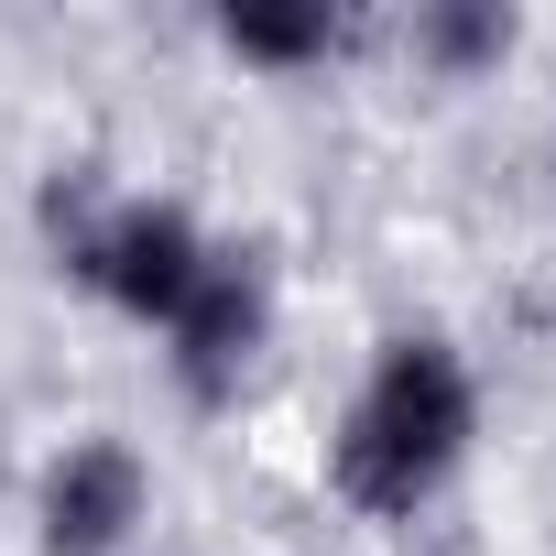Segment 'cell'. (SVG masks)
Returning <instances> with one entry per match:
<instances>
[{
    "mask_svg": "<svg viewBox=\"0 0 556 556\" xmlns=\"http://www.w3.org/2000/svg\"><path fill=\"white\" fill-rule=\"evenodd\" d=\"M153 523V458L110 426L66 437L34 480V545L45 556H131V534Z\"/></svg>",
    "mask_w": 556,
    "mask_h": 556,
    "instance_id": "obj_3",
    "label": "cell"
},
{
    "mask_svg": "<svg viewBox=\"0 0 556 556\" xmlns=\"http://www.w3.org/2000/svg\"><path fill=\"white\" fill-rule=\"evenodd\" d=\"M218 45L240 66H262V77H306V66H328L350 45V23L339 12H218Z\"/></svg>",
    "mask_w": 556,
    "mask_h": 556,
    "instance_id": "obj_5",
    "label": "cell"
},
{
    "mask_svg": "<svg viewBox=\"0 0 556 556\" xmlns=\"http://www.w3.org/2000/svg\"><path fill=\"white\" fill-rule=\"evenodd\" d=\"M480 447V371L447 328H393L328 437V491L361 523H415Z\"/></svg>",
    "mask_w": 556,
    "mask_h": 556,
    "instance_id": "obj_1",
    "label": "cell"
},
{
    "mask_svg": "<svg viewBox=\"0 0 556 556\" xmlns=\"http://www.w3.org/2000/svg\"><path fill=\"white\" fill-rule=\"evenodd\" d=\"M502 55H513V12H491V0H437V12H415V66L480 77Z\"/></svg>",
    "mask_w": 556,
    "mask_h": 556,
    "instance_id": "obj_6",
    "label": "cell"
},
{
    "mask_svg": "<svg viewBox=\"0 0 556 556\" xmlns=\"http://www.w3.org/2000/svg\"><path fill=\"white\" fill-rule=\"evenodd\" d=\"M262 350H273V273L218 240L207 285H197V295L175 306V328H164V371H175L186 404L218 415V404H240V382L262 371Z\"/></svg>",
    "mask_w": 556,
    "mask_h": 556,
    "instance_id": "obj_4",
    "label": "cell"
},
{
    "mask_svg": "<svg viewBox=\"0 0 556 556\" xmlns=\"http://www.w3.org/2000/svg\"><path fill=\"white\" fill-rule=\"evenodd\" d=\"M45 251L77 295H99L110 317L131 328H175V306L207 285L218 240L197 229L186 197H153V186H110V175H55L45 186Z\"/></svg>",
    "mask_w": 556,
    "mask_h": 556,
    "instance_id": "obj_2",
    "label": "cell"
}]
</instances>
